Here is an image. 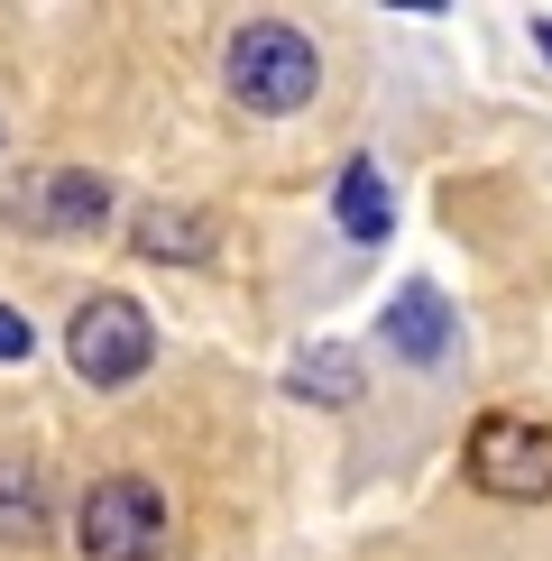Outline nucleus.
I'll return each mask as SVG.
<instances>
[{
  "label": "nucleus",
  "instance_id": "nucleus-1",
  "mask_svg": "<svg viewBox=\"0 0 552 561\" xmlns=\"http://www.w3.org/2000/svg\"><path fill=\"white\" fill-rule=\"evenodd\" d=\"M221 83L240 111H258V121H286V111H304L322 92V46L295 28V19H240L221 46Z\"/></svg>",
  "mask_w": 552,
  "mask_h": 561
},
{
  "label": "nucleus",
  "instance_id": "nucleus-2",
  "mask_svg": "<svg viewBox=\"0 0 552 561\" xmlns=\"http://www.w3.org/2000/svg\"><path fill=\"white\" fill-rule=\"evenodd\" d=\"M166 534H175V516L138 470H111L74 497V552L83 561H166Z\"/></svg>",
  "mask_w": 552,
  "mask_h": 561
},
{
  "label": "nucleus",
  "instance_id": "nucleus-3",
  "mask_svg": "<svg viewBox=\"0 0 552 561\" xmlns=\"http://www.w3.org/2000/svg\"><path fill=\"white\" fill-rule=\"evenodd\" d=\"M65 359H74L83 387H129V378H148V359H157L148 304H138V295H83L74 322H65Z\"/></svg>",
  "mask_w": 552,
  "mask_h": 561
},
{
  "label": "nucleus",
  "instance_id": "nucleus-4",
  "mask_svg": "<svg viewBox=\"0 0 552 561\" xmlns=\"http://www.w3.org/2000/svg\"><path fill=\"white\" fill-rule=\"evenodd\" d=\"M111 221V184L92 167H28L10 184V230L28 240H92Z\"/></svg>",
  "mask_w": 552,
  "mask_h": 561
},
{
  "label": "nucleus",
  "instance_id": "nucleus-5",
  "mask_svg": "<svg viewBox=\"0 0 552 561\" xmlns=\"http://www.w3.org/2000/svg\"><path fill=\"white\" fill-rule=\"evenodd\" d=\"M470 479L488 488V497H552V424L534 414H479L470 433Z\"/></svg>",
  "mask_w": 552,
  "mask_h": 561
},
{
  "label": "nucleus",
  "instance_id": "nucleus-6",
  "mask_svg": "<svg viewBox=\"0 0 552 561\" xmlns=\"http://www.w3.org/2000/svg\"><path fill=\"white\" fill-rule=\"evenodd\" d=\"M129 249H138V259L203 267V259H212V221H203V213H175V203H148V213H129Z\"/></svg>",
  "mask_w": 552,
  "mask_h": 561
},
{
  "label": "nucleus",
  "instance_id": "nucleus-7",
  "mask_svg": "<svg viewBox=\"0 0 552 561\" xmlns=\"http://www.w3.org/2000/svg\"><path fill=\"white\" fill-rule=\"evenodd\" d=\"M332 213H341V230H350L359 249H378L387 230H396V194H387L378 157H350V167H341V194H332Z\"/></svg>",
  "mask_w": 552,
  "mask_h": 561
},
{
  "label": "nucleus",
  "instance_id": "nucleus-8",
  "mask_svg": "<svg viewBox=\"0 0 552 561\" xmlns=\"http://www.w3.org/2000/svg\"><path fill=\"white\" fill-rule=\"evenodd\" d=\"M387 350L414 359V368H433L451 350V313H442V295H433V286H405L396 304H387Z\"/></svg>",
  "mask_w": 552,
  "mask_h": 561
},
{
  "label": "nucleus",
  "instance_id": "nucleus-9",
  "mask_svg": "<svg viewBox=\"0 0 552 561\" xmlns=\"http://www.w3.org/2000/svg\"><path fill=\"white\" fill-rule=\"evenodd\" d=\"M286 396H304V405H359V350L341 341H313L286 359Z\"/></svg>",
  "mask_w": 552,
  "mask_h": 561
},
{
  "label": "nucleus",
  "instance_id": "nucleus-10",
  "mask_svg": "<svg viewBox=\"0 0 552 561\" xmlns=\"http://www.w3.org/2000/svg\"><path fill=\"white\" fill-rule=\"evenodd\" d=\"M46 534V479L37 460H0V543H37Z\"/></svg>",
  "mask_w": 552,
  "mask_h": 561
},
{
  "label": "nucleus",
  "instance_id": "nucleus-11",
  "mask_svg": "<svg viewBox=\"0 0 552 561\" xmlns=\"http://www.w3.org/2000/svg\"><path fill=\"white\" fill-rule=\"evenodd\" d=\"M28 350H37L28 313H19V304H0V359H28Z\"/></svg>",
  "mask_w": 552,
  "mask_h": 561
},
{
  "label": "nucleus",
  "instance_id": "nucleus-12",
  "mask_svg": "<svg viewBox=\"0 0 552 561\" xmlns=\"http://www.w3.org/2000/svg\"><path fill=\"white\" fill-rule=\"evenodd\" d=\"M534 46H543V56H552V19H534Z\"/></svg>",
  "mask_w": 552,
  "mask_h": 561
}]
</instances>
